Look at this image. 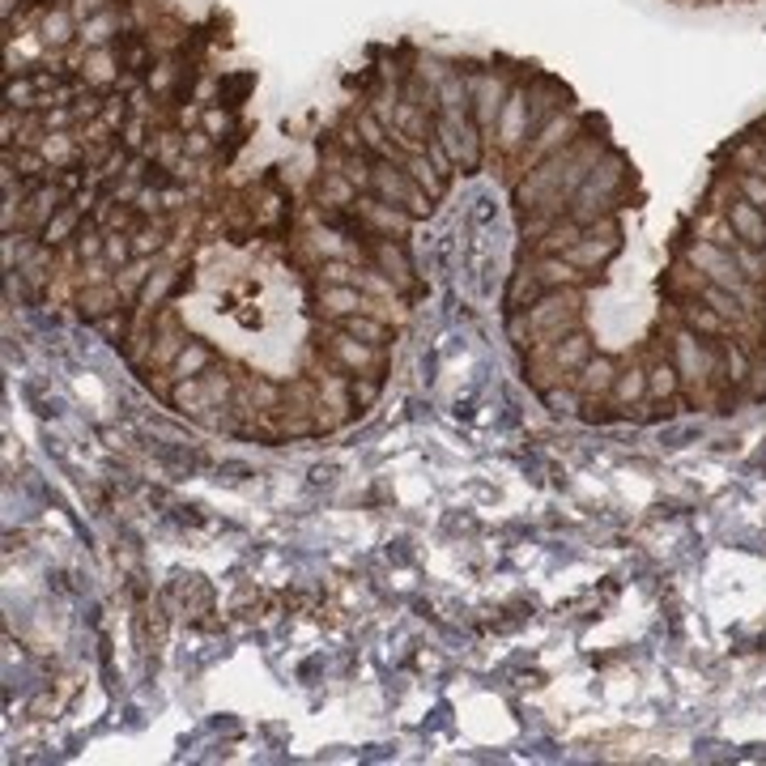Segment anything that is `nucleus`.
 <instances>
[{
	"label": "nucleus",
	"mask_w": 766,
	"mask_h": 766,
	"mask_svg": "<svg viewBox=\"0 0 766 766\" xmlns=\"http://www.w3.org/2000/svg\"><path fill=\"white\" fill-rule=\"evenodd\" d=\"M379 392H384V379H375V375H354V405H357V417H362V413H371V409L379 405Z\"/></svg>",
	"instance_id": "nucleus-25"
},
{
	"label": "nucleus",
	"mask_w": 766,
	"mask_h": 766,
	"mask_svg": "<svg viewBox=\"0 0 766 766\" xmlns=\"http://www.w3.org/2000/svg\"><path fill=\"white\" fill-rule=\"evenodd\" d=\"M354 277H357V260H324L315 268L319 286H354Z\"/></svg>",
	"instance_id": "nucleus-23"
},
{
	"label": "nucleus",
	"mask_w": 766,
	"mask_h": 766,
	"mask_svg": "<svg viewBox=\"0 0 766 766\" xmlns=\"http://www.w3.org/2000/svg\"><path fill=\"white\" fill-rule=\"evenodd\" d=\"M728 222H732V230H737V239L741 243H750V248H766V217L758 204H750L741 192L732 197V201L719 209Z\"/></svg>",
	"instance_id": "nucleus-12"
},
{
	"label": "nucleus",
	"mask_w": 766,
	"mask_h": 766,
	"mask_svg": "<svg viewBox=\"0 0 766 766\" xmlns=\"http://www.w3.org/2000/svg\"><path fill=\"white\" fill-rule=\"evenodd\" d=\"M90 328L99 332L102 341H111V346H120V350H124V341H128V332H133V306H120V311L102 315L99 324H90Z\"/></svg>",
	"instance_id": "nucleus-21"
},
{
	"label": "nucleus",
	"mask_w": 766,
	"mask_h": 766,
	"mask_svg": "<svg viewBox=\"0 0 766 766\" xmlns=\"http://www.w3.org/2000/svg\"><path fill=\"white\" fill-rule=\"evenodd\" d=\"M341 328L354 332L357 341H366V346H379V350H392V341L401 332V328H392L384 319H371V315H350V319H341Z\"/></svg>",
	"instance_id": "nucleus-19"
},
{
	"label": "nucleus",
	"mask_w": 766,
	"mask_h": 766,
	"mask_svg": "<svg viewBox=\"0 0 766 766\" xmlns=\"http://www.w3.org/2000/svg\"><path fill=\"white\" fill-rule=\"evenodd\" d=\"M532 341H558L566 332L583 328V290H545L528 306Z\"/></svg>",
	"instance_id": "nucleus-4"
},
{
	"label": "nucleus",
	"mask_w": 766,
	"mask_h": 766,
	"mask_svg": "<svg viewBox=\"0 0 766 766\" xmlns=\"http://www.w3.org/2000/svg\"><path fill=\"white\" fill-rule=\"evenodd\" d=\"M617 252H621V213H610V217H601V222H592V226L583 230V239L566 252V260H570L575 268L592 273L597 281H605V268L613 264Z\"/></svg>",
	"instance_id": "nucleus-5"
},
{
	"label": "nucleus",
	"mask_w": 766,
	"mask_h": 766,
	"mask_svg": "<svg viewBox=\"0 0 766 766\" xmlns=\"http://www.w3.org/2000/svg\"><path fill=\"white\" fill-rule=\"evenodd\" d=\"M583 230H588V226H579L575 217H562L558 226H554L545 239H537L528 252H537V255H566L570 248H575V243H579V239H583Z\"/></svg>",
	"instance_id": "nucleus-20"
},
{
	"label": "nucleus",
	"mask_w": 766,
	"mask_h": 766,
	"mask_svg": "<svg viewBox=\"0 0 766 766\" xmlns=\"http://www.w3.org/2000/svg\"><path fill=\"white\" fill-rule=\"evenodd\" d=\"M213 366H217V350H213L209 341H197V337H192V341L179 350V357H175L166 371H171V379L179 384V379H197V375L213 371Z\"/></svg>",
	"instance_id": "nucleus-14"
},
{
	"label": "nucleus",
	"mask_w": 766,
	"mask_h": 766,
	"mask_svg": "<svg viewBox=\"0 0 766 766\" xmlns=\"http://www.w3.org/2000/svg\"><path fill=\"white\" fill-rule=\"evenodd\" d=\"M597 354L592 350V337H588V328H575V332H566V337H558L554 341V357H558V366L566 371V379L588 362V357Z\"/></svg>",
	"instance_id": "nucleus-18"
},
{
	"label": "nucleus",
	"mask_w": 766,
	"mask_h": 766,
	"mask_svg": "<svg viewBox=\"0 0 766 766\" xmlns=\"http://www.w3.org/2000/svg\"><path fill=\"white\" fill-rule=\"evenodd\" d=\"M357 248L362 260H371L379 273H388L392 277V286L401 290V299H422L426 294V286L417 281V264H413V255H409V243L405 239H379V235H362V239H350Z\"/></svg>",
	"instance_id": "nucleus-3"
},
{
	"label": "nucleus",
	"mask_w": 766,
	"mask_h": 766,
	"mask_svg": "<svg viewBox=\"0 0 766 766\" xmlns=\"http://www.w3.org/2000/svg\"><path fill=\"white\" fill-rule=\"evenodd\" d=\"M681 230L686 235H694V239H707L715 248H724V252H732L741 239H737V230H732V222L719 213V209H707V204H699L686 222H681Z\"/></svg>",
	"instance_id": "nucleus-9"
},
{
	"label": "nucleus",
	"mask_w": 766,
	"mask_h": 766,
	"mask_svg": "<svg viewBox=\"0 0 766 766\" xmlns=\"http://www.w3.org/2000/svg\"><path fill=\"white\" fill-rule=\"evenodd\" d=\"M311 303H315V315H324V324H341L350 315H362L366 294L357 286H319Z\"/></svg>",
	"instance_id": "nucleus-10"
},
{
	"label": "nucleus",
	"mask_w": 766,
	"mask_h": 766,
	"mask_svg": "<svg viewBox=\"0 0 766 766\" xmlns=\"http://www.w3.org/2000/svg\"><path fill=\"white\" fill-rule=\"evenodd\" d=\"M102 260H106L111 268H124V264H133V260H137V252H133V239H128V235H106Z\"/></svg>",
	"instance_id": "nucleus-26"
},
{
	"label": "nucleus",
	"mask_w": 766,
	"mask_h": 766,
	"mask_svg": "<svg viewBox=\"0 0 766 766\" xmlns=\"http://www.w3.org/2000/svg\"><path fill=\"white\" fill-rule=\"evenodd\" d=\"M643 366H648V401H652V405H664V401L681 397V379H677L673 357H652V362H643Z\"/></svg>",
	"instance_id": "nucleus-17"
},
{
	"label": "nucleus",
	"mask_w": 766,
	"mask_h": 766,
	"mask_svg": "<svg viewBox=\"0 0 766 766\" xmlns=\"http://www.w3.org/2000/svg\"><path fill=\"white\" fill-rule=\"evenodd\" d=\"M230 397H235V375H226L222 366L204 371L197 379H179L166 405L184 417H201L209 426H222L230 413Z\"/></svg>",
	"instance_id": "nucleus-1"
},
{
	"label": "nucleus",
	"mask_w": 766,
	"mask_h": 766,
	"mask_svg": "<svg viewBox=\"0 0 766 766\" xmlns=\"http://www.w3.org/2000/svg\"><path fill=\"white\" fill-rule=\"evenodd\" d=\"M707 286H712V281H707L686 255H668V273H664V281H661L664 303H690V299H703Z\"/></svg>",
	"instance_id": "nucleus-8"
},
{
	"label": "nucleus",
	"mask_w": 766,
	"mask_h": 766,
	"mask_svg": "<svg viewBox=\"0 0 766 766\" xmlns=\"http://www.w3.org/2000/svg\"><path fill=\"white\" fill-rule=\"evenodd\" d=\"M732 260H737V268H741V277H745V281H754V286H766V248L737 243V248H732Z\"/></svg>",
	"instance_id": "nucleus-22"
},
{
	"label": "nucleus",
	"mask_w": 766,
	"mask_h": 766,
	"mask_svg": "<svg viewBox=\"0 0 766 766\" xmlns=\"http://www.w3.org/2000/svg\"><path fill=\"white\" fill-rule=\"evenodd\" d=\"M648 401V366L635 357V362H626L621 371H617V379H613V392H610V405L621 413V422H626V413L635 405H643Z\"/></svg>",
	"instance_id": "nucleus-11"
},
{
	"label": "nucleus",
	"mask_w": 766,
	"mask_h": 766,
	"mask_svg": "<svg viewBox=\"0 0 766 766\" xmlns=\"http://www.w3.org/2000/svg\"><path fill=\"white\" fill-rule=\"evenodd\" d=\"M311 350L332 357V362H337L341 371H350V375H375V379H384V375H388V362H392V350H379V346L357 341L354 332H346L341 324H324V332H315Z\"/></svg>",
	"instance_id": "nucleus-2"
},
{
	"label": "nucleus",
	"mask_w": 766,
	"mask_h": 766,
	"mask_svg": "<svg viewBox=\"0 0 766 766\" xmlns=\"http://www.w3.org/2000/svg\"><path fill=\"white\" fill-rule=\"evenodd\" d=\"M524 379H528V388L537 397H545L550 388L566 384V371H562L558 357H554V341H532L524 350Z\"/></svg>",
	"instance_id": "nucleus-7"
},
{
	"label": "nucleus",
	"mask_w": 766,
	"mask_h": 766,
	"mask_svg": "<svg viewBox=\"0 0 766 766\" xmlns=\"http://www.w3.org/2000/svg\"><path fill=\"white\" fill-rule=\"evenodd\" d=\"M507 337L511 346L524 354L532 346V328H528V311H507Z\"/></svg>",
	"instance_id": "nucleus-27"
},
{
	"label": "nucleus",
	"mask_w": 766,
	"mask_h": 766,
	"mask_svg": "<svg viewBox=\"0 0 766 766\" xmlns=\"http://www.w3.org/2000/svg\"><path fill=\"white\" fill-rule=\"evenodd\" d=\"M541 401H545V409H550L554 417H579V409H583L579 392H575L570 384H558V388H550Z\"/></svg>",
	"instance_id": "nucleus-24"
},
{
	"label": "nucleus",
	"mask_w": 766,
	"mask_h": 766,
	"mask_svg": "<svg viewBox=\"0 0 766 766\" xmlns=\"http://www.w3.org/2000/svg\"><path fill=\"white\" fill-rule=\"evenodd\" d=\"M545 294V286L537 281V273H532V264L519 255V264H515V273H511V281H507V311H528V306L537 303Z\"/></svg>",
	"instance_id": "nucleus-15"
},
{
	"label": "nucleus",
	"mask_w": 766,
	"mask_h": 766,
	"mask_svg": "<svg viewBox=\"0 0 766 766\" xmlns=\"http://www.w3.org/2000/svg\"><path fill=\"white\" fill-rule=\"evenodd\" d=\"M617 371H621V362L610 354H592L566 384L579 392V401L583 405H605L613 392V379H617Z\"/></svg>",
	"instance_id": "nucleus-6"
},
{
	"label": "nucleus",
	"mask_w": 766,
	"mask_h": 766,
	"mask_svg": "<svg viewBox=\"0 0 766 766\" xmlns=\"http://www.w3.org/2000/svg\"><path fill=\"white\" fill-rule=\"evenodd\" d=\"M677 311H681V324H686L690 332H699V337H728V332H732V324H728L719 311H712L703 299L677 303Z\"/></svg>",
	"instance_id": "nucleus-16"
},
{
	"label": "nucleus",
	"mask_w": 766,
	"mask_h": 766,
	"mask_svg": "<svg viewBox=\"0 0 766 766\" xmlns=\"http://www.w3.org/2000/svg\"><path fill=\"white\" fill-rule=\"evenodd\" d=\"M120 306H133V303L120 294V286H115V281L86 286V290H77V299H73L77 319H86V324H99L102 315H111V311H120Z\"/></svg>",
	"instance_id": "nucleus-13"
}]
</instances>
